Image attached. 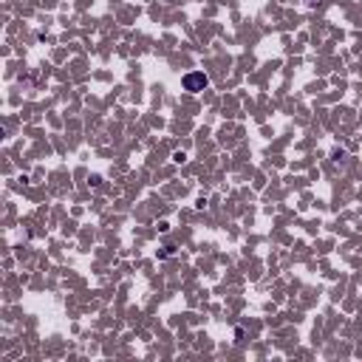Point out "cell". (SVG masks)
<instances>
[{
	"instance_id": "1",
	"label": "cell",
	"mask_w": 362,
	"mask_h": 362,
	"mask_svg": "<svg viewBox=\"0 0 362 362\" xmlns=\"http://www.w3.org/2000/svg\"><path fill=\"white\" fill-rule=\"evenodd\" d=\"M198 85H207V77H204V74H190V77H184V88H187V91H196Z\"/></svg>"
}]
</instances>
